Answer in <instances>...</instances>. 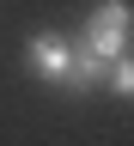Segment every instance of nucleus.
Returning a JSON list of instances; mask_svg holds the SVG:
<instances>
[{
    "label": "nucleus",
    "mask_w": 134,
    "mask_h": 146,
    "mask_svg": "<svg viewBox=\"0 0 134 146\" xmlns=\"http://www.w3.org/2000/svg\"><path fill=\"white\" fill-rule=\"evenodd\" d=\"M128 0H104L98 12H91V25H85V43L79 49H91L98 61H116V55H128Z\"/></svg>",
    "instance_id": "nucleus-1"
},
{
    "label": "nucleus",
    "mask_w": 134,
    "mask_h": 146,
    "mask_svg": "<svg viewBox=\"0 0 134 146\" xmlns=\"http://www.w3.org/2000/svg\"><path fill=\"white\" fill-rule=\"evenodd\" d=\"M67 61H73V43H67L61 31H37L31 49H25V67H31L43 85H67Z\"/></svg>",
    "instance_id": "nucleus-2"
},
{
    "label": "nucleus",
    "mask_w": 134,
    "mask_h": 146,
    "mask_svg": "<svg viewBox=\"0 0 134 146\" xmlns=\"http://www.w3.org/2000/svg\"><path fill=\"white\" fill-rule=\"evenodd\" d=\"M104 67H110V61H98L91 49H73V61H67V85H73V91H91V85H104Z\"/></svg>",
    "instance_id": "nucleus-3"
},
{
    "label": "nucleus",
    "mask_w": 134,
    "mask_h": 146,
    "mask_svg": "<svg viewBox=\"0 0 134 146\" xmlns=\"http://www.w3.org/2000/svg\"><path fill=\"white\" fill-rule=\"evenodd\" d=\"M104 85H110V91H116V98H122V104L134 98V61H128V55H116V61H110V67H104Z\"/></svg>",
    "instance_id": "nucleus-4"
}]
</instances>
